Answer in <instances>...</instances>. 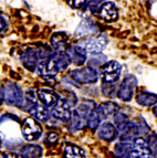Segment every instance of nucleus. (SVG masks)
Segmentation results:
<instances>
[{
    "label": "nucleus",
    "instance_id": "obj_12",
    "mask_svg": "<svg viewBox=\"0 0 157 158\" xmlns=\"http://www.w3.org/2000/svg\"><path fill=\"white\" fill-rule=\"evenodd\" d=\"M37 94L40 102L42 103V105L47 108L54 107L60 101L59 95L55 92H53L52 90H49V89H39Z\"/></svg>",
    "mask_w": 157,
    "mask_h": 158
},
{
    "label": "nucleus",
    "instance_id": "obj_21",
    "mask_svg": "<svg viewBox=\"0 0 157 158\" xmlns=\"http://www.w3.org/2000/svg\"><path fill=\"white\" fill-rule=\"evenodd\" d=\"M97 33V28L91 22L84 20L81 23L78 24V27L75 30V35L76 37H83V35H87V34H94Z\"/></svg>",
    "mask_w": 157,
    "mask_h": 158
},
{
    "label": "nucleus",
    "instance_id": "obj_35",
    "mask_svg": "<svg viewBox=\"0 0 157 158\" xmlns=\"http://www.w3.org/2000/svg\"><path fill=\"white\" fill-rule=\"evenodd\" d=\"M59 139V136L55 133H50L49 135H48V138H47V142L49 143V144H55V143L58 142Z\"/></svg>",
    "mask_w": 157,
    "mask_h": 158
},
{
    "label": "nucleus",
    "instance_id": "obj_16",
    "mask_svg": "<svg viewBox=\"0 0 157 158\" xmlns=\"http://www.w3.org/2000/svg\"><path fill=\"white\" fill-rule=\"evenodd\" d=\"M120 110V105L115 102H104L96 106V111L99 112L101 118L105 119L110 116L115 115Z\"/></svg>",
    "mask_w": 157,
    "mask_h": 158
},
{
    "label": "nucleus",
    "instance_id": "obj_4",
    "mask_svg": "<svg viewBox=\"0 0 157 158\" xmlns=\"http://www.w3.org/2000/svg\"><path fill=\"white\" fill-rule=\"evenodd\" d=\"M137 84V80L134 75H127L125 79L123 80V82L121 83L120 87H118L117 91V98L121 101H124V102H128V101L132 100V96H133V93L135 87Z\"/></svg>",
    "mask_w": 157,
    "mask_h": 158
},
{
    "label": "nucleus",
    "instance_id": "obj_30",
    "mask_svg": "<svg viewBox=\"0 0 157 158\" xmlns=\"http://www.w3.org/2000/svg\"><path fill=\"white\" fill-rule=\"evenodd\" d=\"M147 144L153 155H157V135L155 133H149L147 138Z\"/></svg>",
    "mask_w": 157,
    "mask_h": 158
},
{
    "label": "nucleus",
    "instance_id": "obj_10",
    "mask_svg": "<svg viewBox=\"0 0 157 158\" xmlns=\"http://www.w3.org/2000/svg\"><path fill=\"white\" fill-rule=\"evenodd\" d=\"M99 16H100V18L103 19L104 21H108V22L115 21L116 19L118 18V11H117L115 3L112 2V1L103 2L102 5L100 6Z\"/></svg>",
    "mask_w": 157,
    "mask_h": 158
},
{
    "label": "nucleus",
    "instance_id": "obj_34",
    "mask_svg": "<svg viewBox=\"0 0 157 158\" xmlns=\"http://www.w3.org/2000/svg\"><path fill=\"white\" fill-rule=\"evenodd\" d=\"M102 92L105 96H114V92H115V89L112 86V85H108V83H103L102 86Z\"/></svg>",
    "mask_w": 157,
    "mask_h": 158
},
{
    "label": "nucleus",
    "instance_id": "obj_2",
    "mask_svg": "<svg viewBox=\"0 0 157 158\" xmlns=\"http://www.w3.org/2000/svg\"><path fill=\"white\" fill-rule=\"evenodd\" d=\"M21 135L28 142H33L42 135V127L34 118H26L21 125Z\"/></svg>",
    "mask_w": 157,
    "mask_h": 158
},
{
    "label": "nucleus",
    "instance_id": "obj_11",
    "mask_svg": "<svg viewBox=\"0 0 157 158\" xmlns=\"http://www.w3.org/2000/svg\"><path fill=\"white\" fill-rule=\"evenodd\" d=\"M20 60L24 68L28 69L29 71H34L37 69L38 60H39V51L33 48H29L21 54Z\"/></svg>",
    "mask_w": 157,
    "mask_h": 158
},
{
    "label": "nucleus",
    "instance_id": "obj_31",
    "mask_svg": "<svg viewBox=\"0 0 157 158\" xmlns=\"http://www.w3.org/2000/svg\"><path fill=\"white\" fill-rule=\"evenodd\" d=\"M105 60H106V58H105L104 56H102V54H96V56H93L90 59L89 64L93 66H99V65H102L103 63H105Z\"/></svg>",
    "mask_w": 157,
    "mask_h": 158
},
{
    "label": "nucleus",
    "instance_id": "obj_32",
    "mask_svg": "<svg viewBox=\"0 0 157 158\" xmlns=\"http://www.w3.org/2000/svg\"><path fill=\"white\" fill-rule=\"evenodd\" d=\"M66 2L73 9H80L89 3V0H66Z\"/></svg>",
    "mask_w": 157,
    "mask_h": 158
},
{
    "label": "nucleus",
    "instance_id": "obj_1",
    "mask_svg": "<svg viewBox=\"0 0 157 158\" xmlns=\"http://www.w3.org/2000/svg\"><path fill=\"white\" fill-rule=\"evenodd\" d=\"M70 77L80 84H92L97 81L99 74L95 69H93L92 66H87V68L76 69L71 71Z\"/></svg>",
    "mask_w": 157,
    "mask_h": 158
},
{
    "label": "nucleus",
    "instance_id": "obj_3",
    "mask_svg": "<svg viewBox=\"0 0 157 158\" xmlns=\"http://www.w3.org/2000/svg\"><path fill=\"white\" fill-rule=\"evenodd\" d=\"M108 44V39L105 35H100L97 38H87L80 42V47L87 53L100 54Z\"/></svg>",
    "mask_w": 157,
    "mask_h": 158
},
{
    "label": "nucleus",
    "instance_id": "obj_36",
    "mask_svg": "<svg viewBox=\"0 0 157 158\" xmlns=\"http://www.w3.org/2000/svg\"><path fill=\"white\" fill-rule=\"evenodd\" d=\"M6 29H7V22H6L5 18L0 15V33L5 31Z\"/></svg>",
    "mask_w": 157,
    "mask_h": 158
},
{
    "label": "nucleus",
    "instance_id": "obj_13",
    "mask_svg": "<svg viewBox=\"0 0 157 158\" xmlns=\"http://www.w3.org/2000/svg\"><path fill=\"white\" fill-rule=\"evenodd\" d=\"M118 131L115 127V125L108 122H105L103 124L100 125V127L97 128V136L99 138L106 142H112L117 137Z\"/></svg>",
    "mask_w": 157,
    "mask_h": 158
},
{
    "label": "nucleus",
    "instance_id": "obj_19",
    "mask_svg": "<svg viewBox=\"0 0 157 158\" xmlns=\"http://www.w3.org/2000/svg\"><path fill=\"white\" fill-rule=\"evenodd\" d=\"M133 144L127 142H120L114 147V154L117 158H128L131 157V152Z\"/></svg>",
    "mask_w": 157,
    "mask_h": 158
},
{
    "label": "nucleus",
    "instance_id": "obj_41",
    "mask_svg": "<svg viewBox=\"0 0 157 158\" xmlns=\"http://www.w3.org/2000/svg\"><path fill=\"white\" fill-rule=\"evenodd\" d=\"M2 144V137H1V134H0V146Z\"/></svg>",
    "mask_w": 157,
    "mask_h": 158
},
{
    "label": "nucleus",
    "instance_id": "obj_24",
    "mask_svg": "<svg viewBox=\"0 0 157 158\" xmlns=\"http://www.w3.org/2000/svg\"><path fill=\"white\" fill-rule=\"evenodd\" d=\"M95 108H96L95 103L92 102V101H87V102L81 103V104L78 105V107L76 108V112H78V115L82 117V119H87L90 114L94 111Z\"/></svg>",
    "mask_w": 157,
    "mask_h": 158
},
{
    "label": "nucleus",
    "instance_id": "obj_25",
    "mask_svg": "<svg viewBox=\"0 0 157 158\" xmlns=\"http://www.w3.org/2000/svg\"><path fill=\"white\" fill-rule=\"evenodd\" d=\"M82 122H83V119H82L81 116L78 115V112H72L70 119H69V129L73 133L80 131L82 127Z\"/></svg>",
    "mask_w": 157,
    "mask_h": 158
},
{
    "label": "nucleus",
    "instance_id": "obj_28",
    "mask_svg": "<svg viewBox=\"0 0 157 158\" xmlns=\"http://www.w3.org/2000/svg\"><path fill=\"white\" fill-rule=\"evenodd\" d=\"M129 123V119H128V116L125 115L124 113H116L114 115V124H115V127L120 131L124 128L126 125Z\"/></svg>",
    "mask_w": 157,
    "mask_h": 158
},
{
    "label": "nucleus",
    "instance_id": "obj_8",
    "mask_svg": "<svg viewBox=\"0 0 157 158\" xmlns=\"http://www.w3.org/2000/svg\"><path fill=\"white\" fill-rule=\"evenodd\" d=\"M39 75L43 77H53L59 72V68L54 59L51 56L49 59H45L39 63L37 68Z\"/></svg>",
    "mask_w": 157,
    "mask_h": 158
},
{
    "label": "nucleus",
    "instance_id": "obj_23",
    "mask_svg": "<svg viewBox=\"0 0 157 158\" xmlns=\"http://www.w3.org/2000/svg\"><path fill=\"white\" fill-rule=\"evenodd\" d=\"M64 158H85V152L76 145H66L64 148Z\"/></svg>",
    "mask_w": 157,
    "mask_h": 158
},
{
    "label": "nucleus",
    "instance_id": "obj_27",
    "mask_svg": "<svg viewBox=\"0 0 157 158\" xmlns=\"http://www.w3.org/2000/svg\"><path fill=\"white\" fill-rule=\"evenodd\" d=\"M52 58L54 59V61L58 64L59 71H63V70H66L68 68L70 61H69L68 56H66V53H63L62 51H58V52H55L53 54Z\"/></svg>",
    "mask_w": 157,
    "mask_h": 158
},
{
    "label": "nucleus",
    "instance_id": "obj_17",
    "mask_svg": "<svg viewBox=\"0 0 157 158\" xmlns=\"http://www.w3.org/2000/svg\"><path fill=\"white\" fill-rule=\"evenodd\" d=\"M68 39H69V37L66 32H57V33H54L52 37H51L50 43H51V45H52V48L54 50L61 51L63 48L66 45Z\"/></svg>",
    "mask_w": 157,
    "mask_h": 158
},
{
    "label": "nucleus",
    "instance_id": "obj_39",
    "mask_svg": "<svg viewBox=\"0 0 157 158\" xmlns=\"http://www.w3.org/2000/svg\"><path fill=\"white\" fill-rule=\"evenodd\" d=\"M3 101H5V89L0 84V105L2 104Z\"/></svg>",
    "mask_w": 157,
    "mask_h": 158
},
{
    "label": "nucleus",
    "instance_id": "obj_29",
    "mask_svg": "<svg viewBox=\"0 0 157 158\" xmlns=\"http://www.w3.org/2000/svg\"><path fill=\"white\" fill-rule=\"evenodd\" d=\"M61 101H63L64 103H66L70 107H73L76 105L78 103V98H76V95L71 91H63L62 94H61Z\"/></svg>",
    "mask_w": 157,
    "mask_h": 158
},
{
    "label": "nucleus",
    "instance_id": "obj_15",
    "mask_svg": "<svg viewBox=\"0 0 157 158\" xmlns=\"http://www.w3.org/2000/svg\"><path fill=\"white\" fill-rule=\"evenodd\" d=\"M121 132L120 135V138H121V142H131L135 138H137L138 134L141 133L139 131V126L136 124V123H134V122H129L125 127H124Z\"/></svg>",
    "mask_w": 157,
    "mask_h": 158
},
{
    "label": "nucleus",
    "instance_id": "obj_20",
    "mask_svg": "<svg viewBox=\"0 0 157 158\" xmlns=\"http://www.w3.org/2000/svg\"><path fill=\"white\" fill-rule=\"evenodd\" d=\"M136 101L139 105L153 106L157 104V94L149 92H139L136 96Z\"/></svg>",
    "mask_w": 157,
    "mask_h": 158
},
{
    "label": "nucleus",
    "instance_id": "obj_37",
    "mask_svg": "<svg viewBox=\"0 0 157 158\" xmlns=\"http://www.w3.org/2000/svg\"><path fill=\"white\" fill-rule=\"evenodd\" d=\"M105 0H89L90 7H97L100 3H103Z\"/></svg>",
    "mask_w": 157,
    "mask_h": 158
},
{
    "label": "nucleus",
    "instance_id": "obj_18",
    "mask_svg": "<svg viewBox=\"0 0 157 158\" xmlns=\"http://www.w3.org/2000/svg\"><path fill=\"white\" fill-rule=\"evenodd\" d=\"M43 150L39 145H26L21 148L22 158H41Z\"/></svg>",
    "mask_w": 157,
    "mask_h": 158
},
{
    "label": "nucleus",
    "instance_id": "obj_38",
    "mask_svg": "<svg viewBox=\"0 0 157 158\" xmlns=\"http://www.w3.org/2000/svg\"><path fill=\"white\" fill-rule=\"evenodd\" d=\"M3 158H22L16 153H7L3 155Z\"/></svg>",
    "mask_w": 157,
    "mask_h": 158
},
{
    "label": "nucleus",
    "instance_id": "obj_26",
    "mask_svg": "<svg viewBox=\"0 0 157 158\" xmlns=\"http://www.w3.org/2000/svg\"><path fill=\"white\" fill-rule=\"evenodd\" d=\"M101 122H102V118H101L99 112L96 111V108L90 114L89 117L87 118V127H89L90 129H92V131H95V129L99 128L100 125H101Z\"/></svg>",
    "mask_w": 157,
    "mask_h": 158
},
{
    "label": "nucleus",
    "instance_id": "obj_9",
    "mask_svg": "<svg viewBox=\"0 0 157 158\" xmlns=\"http://www.w3.org/2000/svg\"><path fill=\"white\" fill-rule=\"evenodd\" d=\"M64 53L69 61L75 65H82L87 61V52L80 45H70L66 49Z\"/></svg>",
    "mask_w": 157,
    "mask_h": 158
},
{
    "label": "nucleus",
    "instance_id": "obj_22",
    "mask_svg": "<svg viewBox=\"0 0 157 158\" xmlns=\"http://www.w3.org/2000/svg\"><path fill=\"white\" fill-rule=\"evenodd\" d=\"M29 113L33 116L36 121L40 122H47L50 117V113L48 112L47 107H45L43 105H39V104H36Z\"/></svg>",
    "mask_w": 157,
    "mask_h": 158
},
{
    "label": "nucleus",
    "instance_id": "obj_6",
    "mask_svg": "<svg viewBox=\"0 0 157 158\" xmlns=\"http://www.w3.org/2000/svg\"><path fill=\"white\" fill-rule=\"evenodd\" d=\"M121 64L116 61H108L102 68V77L105 83H113L118 80L121 75Z\"/></svg>",
    "mask_w": 157,
    "mask_h": 158
},
{
    "label": "nucleus",
    "instance_id": "obj_5",
    "mask_svg": "<svg viewBox=\"0 0 157 158\" xmlns=\"http://www.w3.org/2000/svg\"><path fill=\"white\" fill-rule=\"evenodd\" d=\"M23 101V94L16 83H8L5 86V102L8 105L20 106Z\"/></svg>",
    "mask_w": 157,
    "mask_h": 158
},
{
    "label": "nucleus",
    "instance_id": "obj_7",
    "mask_svg": "<svg viewBox=\"0 0 157 158\" xmlns=\"http://www.w3.org/2000/svg\"><path fill=\"white\" fill-rule=\"evenodd\" d=\"M153 154L148 147L147 142L142 138L137 137L133 142V147H132L131 157L133 158H152Z\"/></svg>",
    "mask_w": 157,
    "mask_h": 158
},
{
    "label": "nucleus",
    "instance_id": "obj_33",
    "mask_svg": "<svg viewBox=\"0 0 157 158\" xmlns=\"http://www.w3.org/2000/svg\"><path fill=\"white\" fill-rule=\"evenodd\" d=\"M37 93H36V91L34 90H28L26 92V98H24V101H27V102L31 103V104H33V105H36V102H37Z\"/></svg>",
    "mask_w": 157,
    "mask_h": 158
},
{
    "label": "nucleus",
    "instance_id": "obj_40",
    "mask_svg": "<svg viewBox=\"0 0 157 158\" xmlns=\"http://www.w3.org/2000/svg\"><path fill=\"white\" fill-rule=\"evenodd\" d=\"M153 112H154V114H155V116L157 117V104L155 105V107H154V110H153Z\"/></svg>",
    "mask_w": 157,
    "mask_h": 158
},
{
    "label": "nucleus",
    "instance_id": "obj_14",
    "mask_svg": "<svg viewBox=\"0 0 157 158\" xmlns=\"http://www.w3.org/2000/svg\"><path fill=\"white\" fill-rule=\"evenodd\" d=\"M51 114L52 116H54L55 118L60 119V121H63V122H69L71 117V114H72V111H71V107L64 103L63 101H59L58 104L52 107L51 110Z\"/></svg>",
    "mask_w": 157,
    "mask_h": 158
}]
</instances>
